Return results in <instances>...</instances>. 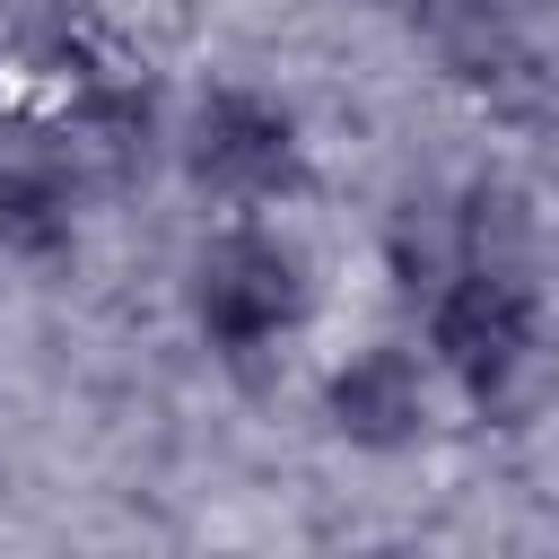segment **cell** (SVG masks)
Segmentation results:
<instances>
[{"mask_svg": "<svg viewBox=\"0 0 559 559\" xmlns=\"http://www.w3.org/2000/svg\"><path fill=\"white\" fill-rule=\"evenodd\" d=\"M192 332L218 349V358H253L271 341H288L306 323V262L288 236L271 227H218L201 253H192Z\"/></svg>", "mask_w": 559, "mask_h": 559, "instance_id": "obj_2", "label": "cell"}, {"mask_svg": "<svg viewBox=\"0 0 559 559\" xmlns=\"http://www.w3.org/2000/svg\"><path fill=\"white\" fill-rule=\"evenodd\" d=\"M454 9H480V0H454Z\"/></svg>", "mask_w": 559, "mask_h": 559, "instance_id": "obj_6", "label": "cell"}, {"mask_svg": "<svg viewBox=\"0 0 559 559\" xmlns=\"http://www.w3.org/2000/svg\"><path fill=\"white\" fill-rule=\"evenodd\" d=\"M79 236V192L52 157H0V253L52 262Z\"/></svg>", "mask_w": 559, "mask_h": 559, "instance_id": "obj_5", "label": "cell"}, {"mask_svg": "<svg viewBox=\"0 0 559 559\" xmlns=\"http://www.w3.org/2000/svg\"><path fill=\"white\" fill-rule=\"evenodd\" d=\"M175 148H183V175H192L210 201H227V210H262V201L297 192V175H306L297 114H288L280 96H262V87H236V79L192 96Z\"/></svg>", "mask_w": 559, "mask_h": 559, "instance_id": "obj_3", "label": "cell"}, {"mask_svg": "<svg viewBox=\"0 0 559 559\" xmlns=\"http://www.w3.org/2000/svg\"><path fill=\"white\" fill-rule=\"evenodd\" d=\"M533 358H542V297L524 262H454L445 288L428 297V367L463 402L498 411L533 376Z\"/></svg>", "mask_w": 559, "mask_h": 559, "instance_id": "obj_1", "label": "cell"}, {"mask_svg": "<svg viewBox=\"0 0 559 559\" xmlns=\"http://www.w3.org/2000/svg\"><path fill=\"white\" fill-rule=\"evenodd\" d=\"M428 411H437V367L428 349L411 341H367L349 349L332 376H323V419L341 445L358 454H402L428 437Z\"/></svg>", "mask_w": 559, "mask_h": 559, "instance_id": "obj_4", "label": "cell"}]
</instances>
